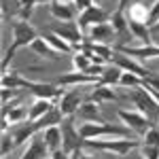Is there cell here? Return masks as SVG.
<instances>
[{
	"label": "cell",
	"mask_w": 159,
	"mask_h": 159,
	"mask_svg": "<svg viewBox=\"0 0 159 159\" xmlns=\"http://www.w3.org/2000/svg\"><path fill=\"white\" fill-rule=\"evenodd\" d=\"M142 144H151V147H159V125H151L148 132L142 136Z\"/></svg>",
	"instance_id": "obj_30"
},
{
	"label": "cell",
	"mask_w": 159,
	"mask_h": 159,
	"mask_svg": "<svg viewBox=\"0 0 159 159\" xmlns=\"http://www.w3.org/2000/svg\"><path fill=\"white\" fill-rule=\"evenodd\" d=\"M43 38H45V40H47V43H49V45L57 51V53H72V49H74L70 43H66L64 38H60L55 32H51V30H49V32H45V34H43Z\"/></svg>",
	"instance_id": "obj_25"
},
{
	"label": "cell",
	"mask_w": 159,
	"mask_h": 159,
	"mask_svg": "<svg viewBox=\"0 0 159 159\" xmlns=\"http://www.w3.org/2000/svg\"><path fill=\"white\" fill-rule=\"evenodd\" d=\"M138 0H119V7H117V11H121V13H125L132 4H136Z\"/></svg>",
	"instance_id": "obj_35"
},
{
	"label": "cell",
	"mask_w": 159,
	"mask_h": 159,
	"mask_svg": "<svg viewBox=\"0 0 159 159\" xmlns=\"http://www.w3.org/2000/svg\"><path fill=\"white\" fill-rule=\"evenodd\" d=\"M140 153L144 159H159V147H151V144H142Z\"/></svg>",
	"instance_id": "obj_32"
},
{
	"label": "cell",
	"mask_w": 159,
	"mask_h": 159,
	"mask_svg": "<svg viewBox=\"0 0 159 159\" xmlns=\"http://www.w3.org/2000/svg\"><path fill=\"white\" fill-rule=\"evenodd\" d=\"M83 100H81V93L79 91H64V96L60 98V112L64 117H74L76 110L81 108Z\"/></svg>",
	"instance_id": "obj_15"
},
{
	"label": "cell",
	"mask_w": 159,
	"mask_h": 159,
	"mask_svg": "<svg viewBox=\"0 0 159 159\" xmlns=\"http://www.w3.org/2000/svg\"><path fill=\"white\" fill-rule=\"evenodd\" d=\"M98 81H100V79H98V76H93V74L74 70V72L61 74L60 79H57V85H60V87H74V85H87V83L98 85Z\"/></svg>",
	"instance_id": "obj_14"
},
{
	"label": "cell",
	"mask_w": 159,
	"mask_h": 159,
	"mask_svg": "<svg viewBox=\"0 0 159 159\" xmlns=\"http://www.w3.org/2000/svg\"><path fill=\"white\" fill-rule=\"evenodd\" d=\"M110 25L115 28V32L117 34H125V32H129V19L125 17V13L121 11H112V15H110Z\"/></svg>",
	"instance_id": "obj_28"
},
{
	"label": "cell",
	"mask_w": 159,
	"mask_h": 159,
	"mask_svg": "<svg viewBox=\"0 0 159 159\" xmlns=\"http://www.w3.org/2000/svg\"><path fill=\"white\" fill-rule=\"evenodd\" d=\"M144 87H148V89H153V91L159 93V74H153L151 79H144Z\"/></svg>",
	"instance_id": "obj_33"
},
{
	"label": "cell",
	"mask_w": 159,
	"mask_h": 159,
	"mask_svg": "<svg viewBox=\"0 0 159 159\" xmlns=\"http://www.w3.org/2000/svg\"><path fill=\"white\" fill-rule=\"evenodd\" d=\"M61 136H64V144L61 148L68 153V155H72V157H79L81 155V147L85 144V140H83V136L79 132V125H74L72 117H66L64 121H61Z\"/></svg>",
	"instance_id": "obj_5"
},
{
	"label": "cell",
	"mask_w": 159,
	"mask_h": 159,
	"mask_svg": "<svg viewBox=\"0 0 159 159\" xmlns=\"http://www.w3.org/2000/svg\"><path fill=\"white\" fill-rule=\"evenodd\" d=\"M117 117L121 119V123L125 127H129L134 134L138 136H144L148 132V127L151 125H155L153 121H148L147 117L142 115V112H138V110H125V108H119L117 110Z\"/></svg>",
	"instance_id": "obj_6"
},
{
	"label": "cell",
	"mask_w": 159,
	"mask_h": 159,
	"mask_svg": "<svg viewBox=\"0 0 159 159\" xmlns=\"http://www.w3.org/2000/svg\"><path fill=\"white\" fill-rule=\"evenodd\" d=\"M51 32H55L60 38H64L66 43H70L74 49H76V45H81L83 43V30L79 28V24H74V21H68V24H61L57 28H53Z\"/></svg>",
	"instance_id": "obj_10"
},
{
	"label": "cell",
	"mask_w": 159,
	"mask_h": 159,
	"mask_svg": "<svg viewBox=\"0 0 159 159\" xmlns=\"http://www.w3.org/2000/svg\"><path fill=\"white\" fill-rule=\"evenodd\" d=\"M30 49L34 51L36 55H40V57H47V60H55V57H57V51L53 49V47H51V45H49V43H47L43 36H38L36 40L30 45Z\"/></svg>",
	"instance_id": "obj_24"
},
{
	"label": "cell",
	"mask_w": 159,
	"mask_h": 159,
	"mask_svg": "<svg viewBox=\"0 0 159 159\" xmlns=\"http://www.w3.org/2000/svg\"><path fill=\"white\" fill-rule=\"evenodd\" d=\"M76 119H81V123H98L100 121V104L96 102H83L81 108L76 110Z\"/></svg>",
	"instance_id": "obj_17"
},
{
	"label": "cell",
	"mask_w": 159,
	"mask_h": 159,
	"mask_svg": "<svg viewBox=\"0 0 159 159\" xmlns=\"http://www.w3.org/2000/svg\"><path fill=\"white\" fill-rule=\"evenodd\" d=\"M53 108H55V106H53V102H51V100H40V98H36V100H34V104L28 108V121H38L40 117L49 115Z\"/></svg>",
	"instance_id": "obj_19"
},
{
	"label": "cell",
	"mask_w": 159,
	"mask_h": 159,
	"mask_svg": "<svg viewBox=\"0 0 159 159\" xmlns=\"http://www.w3.org/2000/svg\"><path fill=\"white\" fill-rule=\"evenodd\" d=\"M129 32H132V36L136 40H140L142 45H151V28L147 24H140V21H132L129 19Z\"/></svg>",
	"instance_id": "obj_22"
},
{
	"label": "cell",
	"mask_w": 159,
	"mask_h": 159,
	"mask_svg": "<svg viewBox=\"0 0 159 159\" xmlns=\"http://www.w3.org/2000/svg\"><path fill=\"white\" fill-rule=\"evenodd\" d=\"M112 64H115V66H119L123 72L138 74V76H142V79H151V76L155 74L153 70H148L144 64L136 61V57H129V55H125V53H119V51H115V55H112Z\"/></svg>",
	"instance_id": "obj_7"
},
{
	"label": "cell",
	"mask_w": 159,
	"mask_h": 159,
	"mask_svg": "<svg viewBox=\"0 0 159 159\" xmlns=\"http://www.w3.org/2000/svg\"><path fill=\"white\" fill-rule=\"evenodd\" d=\"M110 19V15L100 4H93V7H89V9H85V11H81L79 13V19H76V24H79V28L81 30H91L93 25H98V24H104V21H108Z\"/></svg>",
	"instance_id": "obj_8"
},
{
	"label": "cell",
	"mask_w": 159,
	"mask_h": 159,
	"mask_svg": "<svg viewBox=\"0 0 159 159\" xmlns=\"http://www.w3.org/2000/svg\"><path fill=\"white\" fill-rule=\"evenodd\" d=\"M19 159H51V151L47 148L43 136H38V134L34 136V138L28 142L24 155H21Z\"/></svg>",
	"instance_id": "obj_12"
},
{
	"label": "cell",
	"mask_w": 159,
	"mask_h": 159,
	"mask_svg": "<svg viewBox=\"0 0 159 159\" xmlns=\"http://www.w3.org/2000/svg\"><path fill=\"white\" fill-rule=\"evenodd\" d=\"M127 100L134 104V108L138 110V112H142L144 117H147L148 121L157 123L159 119V102L155 100V96L151 93V89L148 87H136V89H132L129 93H127Z\"/></svg>",
	"instance_id": "obj_2"
},
{
	"label": "cell",
	"mask_w": 159,
	"mask_h": 159,
	"mask_svg": "<svg viewBox=\"0 0 159 159\" xmlns=\"http://www.w3.org/2000/svg\"><path fill=\"white\" fill-rule=\"evenodd\" d=\"M89 100H91V102H96V104H102V102H112V100H117V93L112 91V87L96 85L93 89H91Z\"/></svg>",
	"instance_id": "obj_23"
},
{
	"label": "cell",
	"mask_w": 159,
	"mask_h": 159,
	"mask_svg": "<svg viewBox=\"0 0 159 159\" xmlns=\"http://www.w3.org/2000/svg\"><path fill=\"white\" fill-rule=\"evenodd\" d=\"M115 51H119V53H125V55H129V57H138V60H155L159 57V45H142V47H127V45H117Z\"/></svg>",
	"instance_id": "obj_9"
},
{
	"label": "cell",
	"mask_w": 159,
	"mask_h": 159,
	"mask_svg": "<svg viewBox=\"0 0 159 159\" xmlns=\"http://www.w3.org/2000/svg\"><path fill=\"white\" fill-rule=\"evenodd\" d=\"M151 93H153V96H155V100L159 102V93H157V91H153V89H151Z\"/></svg>",
	"instance_id": "obj_38"
},
{
	"label": "cell",
	"mask_w": 159,
	"mask_h": 159,
	"mask_svg": "<svg viewBox=\"0 0 159 159\" xmlns=\"http://www.w3.org/2000/svg\"><path fill=\"white\" fill-rule=\"evenodd\" d=\"M119 85H121V87H129V89H136V87H142V85H144V79H142V76H138V74H132V72H123Z\"/></svg>",
	"instance_id": "obj_29"
},
{
	"label": "cell",
	"mask_w": 159,
	"mask_h": 159,
	"mask_svg": "<svg viewBox=\"0 0 159 159\" xmlns=\"http://www.w3.org/2000/svg\"><path fill=\"white\" fill-rule=\"evenodd\" d=\"M85 147H91L96 151H106V153H112V155H127L129 151L134 148H140L142 142H138L136 138H117V140H85Z\"/></svg>",
	"instance_id": "obj_4"
},
{
	"label": "cell",
	"mask_w": 159,
	"mask_h": 159,
	"mask_svg": "<svg viewBox=\"0 0 159 159\" xmlns=\"http://www.w3.org/2000/svg\"><path fill=\"white\" fill-rule=\"evenodd\" d=\"M11 34H13V43H11V47L4 51V57H2V72H7V68H9V64H11L15 51L21 49V47H30V45L38 38L36 28L30 25L28 21H21V19H13Z\"/></svg>",
	"instance_id": "obj_1"
},
{
	"label": "cell",
	"mask_w": 159,
	"mask_h": 159,
	"mask_svg": "<svg viewBox=\"0 0 159 159\" xmlns=\"http://www.w3.org/2000/svg\"><path fill=\"white\" fill-rule=\"evenodd\" d=\"M51 159H70V155H68L64 148H60V151H53V153H51Z\"/></svg>",
	"instance_id": "obj_36"
},
{
	"label": "cell",
	"mask_w": 159,
	"mask_h": 159,
	"mask_svg": "<svg viewBox=\"0 0 159 159\" xmlns=\"http://www.w3.org/2000/svg\"><path fill=\"white\" fill-rule=\"evenodd\" d=\"M49 13L53 19H57L61 24H68L74 19V4L72 2H64V0H51L49 4Z\"/></svg>",
	"instance_id": "obj_13"
},
{
	"label": "cell",
	"mask_w": 159,
	"mask_h": 159,
	"mask_svg": "<svg viewBox=\"0 0 159 159\" xmlns=\"http://www.w3.org/2000/svg\"><path fill=\"white\" fill-rule=\"evenodd\" d=\"M127 11H129L127 19H132V21H140V24H147V21H148V9H147V4H144L142 0H138L136 4H132Z\"/></svg>",
	"instance_id": "obj_26"
},
{
	"label": "cell",
	"mask_w": 159,
	"mask_h": 159,
	"mask_svg": "<svg viewBox=\"0 0 159 159\" xmlns=\"http://www.w3.org/2000/svg\"><path fill=\"white\" fill-rule=\"evenodd\" d=\"M72 4L81 13V11H85V9H89V7H93V0H72Z\"/></svg>",
	"instance_id": "obj_34"
},
{
	"label": "cell",
	"mask_w": 159,
	"mask_h": 159,
	"mask_svg": "<svg viewBox=\"0 0 159 159\" xmlns=\"http://www.w3.org/2000/svg\"><path fill=\"white\" fill-rule=\"evenodd\" d=\"M115 28L110 25V21H104V24H98L89 30V38L91 43H102V45H110L112 38H115Z\"/></svg>",
	"instance_id": "obj_16"
},
{
	"label": "cell",
	"mask_w": 159,
	"mask_h": 159,
	"mask_svg": "<svg viewBox=\"0 0 159 159\" xmlns=\"http://www.w3.org/2000/svg\"><path fill=\"white\" fill-rule=\"evenodd\" d=\"M76 159H98V157H96V155H83V153H81Z\"/></svg>",
	"instance_id": "obj_37"
},
{
	"label": "cell",
	"mask_w": 159,
	"mask_h": 159,
	"mask_svg": "<svg viewBox=\"0 0 159 159\" xmlns=\"http://www.w3.org/2000/svg\"><path fill=\"white\" fill-rule=\"evenodd\" d=\"M79 132L83 136V140H96L98 136H119V138H129L132 129L121 127V125H110V123H81Z\"/></svg>",
	"instance_id": "obj_3"
},
{
	"label": "cell",
	"mask_w": 159,
	"mask_h": 159,
	"mask_svg": "<svg viewBox=\"0 0 159 159\" xmlns=\"http://www.w3.org/2000/svg\"><path fill=\"white\" fill-rule=\"evenodd\" d=\"M72 64H74V70H79V72H87V70L93 66L91 53H89V51H76V53L72 55Z\"/></svg>",
	"instance_id": "obj_27"
},
{
	"label": "cell",
	"mask_w": 159,
	"mask_h": 159,
	"mask_svg": "<svg viewBox=\"0 0 159 159\" xmlns=\"http://www.w3.org/2000/svg\"><path fill=\"white\" fill-rule=\"evenodd\" d=\"M30 81L24 79L19 72H2V89H28Z\"/></svg>",
	"instance_id": "obj_20"
},
{
	"label": "cell",
	"mask_w": 159,
	"mask_h": 159,
	"mask_svg": "<svg viewBox=\"0 0 159 159\" xmlns=\"http://www.w3.org/2000/svg\"><path fill=\"white\" fill-rule=\"evenodd\" d=\"M40 136H43V140H45V144H47V148H49L51 153H53V151H60L61 144H64V136H61L60 125L47 127L45 132H40Z\"/></svg>",
	"instance_id": "obj_18"
},
{
	"label": "cell",
	"mask_w": 159,
	"mask_h": 159,
	"mask_svg": "<svg viewBox=\"0 0 159 159\" xmlns=\"http://www.w3.org/2000/svg\"><path fill=\"white\" fill-rule=\"evenodd\" d=\"M157 21H159V0H155L153 4H148V21H147V25L153 28Z\"/></svg>",
	"instance_id": "obj_31"
},
{
	"label": "cell",
	"mask_w": 159,
	"mask_h": 159,
	"mask_svg": "<svg viewBox=\"0 0 159 159\" xmlns=\"http://www.w3.org/2000/svg\"><path fill=\"white\" fill-rule=\"evenodd\" d=\"M28 91H30L32 96L40 98V100H51V102H53L55 98H61V96H64V91H61L60 85H51V83H34V81H30Z\"/></svg>",
	"instance_id": "obj_11"
},
{
	"label": "cell",
	"mask_w": 159,
	"mask_h": 159,
	"mask_svg": "<svg viewBox=\"0 0 159 159\" xmlns=\"http://www.w3.org/2000/svg\"><path fill=\"white\" fill-rule=\"evenodd\" d=\"M121 76H123V70L119 68V66H106L104 68V72L100 74V81H98V85H106V87H115V85H119V81H121Z\"/></svg>",
	"instance_id": "obj_21"
}]
</instances>
